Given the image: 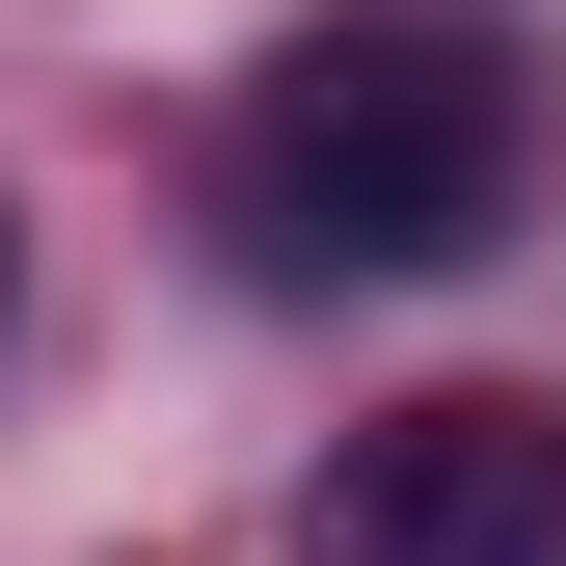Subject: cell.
Here are the masks:
<instances>
[{
    "label": "cell",
    "instance_id": "obj_1",
    "mask_svg": "<svg viewBox=\"0 0 566 566\" xmlns=\"http://www.w3.org/2000/svg\"><path fill=\"white\" fill-rule=\"evenodd\" d=\"M217 217L270 297H432L539 217V54L485 28V0H350L297 28L217 135Z\"/></svg>",
    "mask_w": 566,
    "mask_h": 566
},
{
    "label": "cell",
    "instance_id": "obj_3",
    "mask_svg": "<svg viewBox=\"0 0 566 566\" xmlns=\"http://www.w3.org/2000/svg\"><path fill=\"white\" fill-rule=\"evenodd\" d=\"M0 297H28V217H0Z\"/></svg>",
    "mask_w": 566,
    "mask_h": 566
},
{
    "label": "cell",
    "instance_id": "obj_2",
    "mask_svg": "<svg viewBox=\"0 0 566 566\" xmlns=\"http://www.w3.org/2000/svg\"><path fill=\"white\" fill-rule=\"evenodd\" d=\"M324 539L350 566H566V405H513V378L378 405V432L324 459Z\"/></svg>",
    "mask_w": 566,
    "mask_h": 566
}]
</instances>
